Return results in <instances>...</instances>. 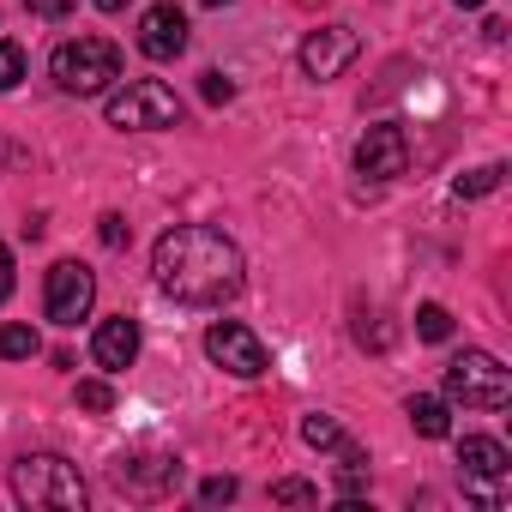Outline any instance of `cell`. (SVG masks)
<instances>
[{
  "mask_svg": "<svg viewBox=\"0 0 512 512\" xmlns=\"http://www.w3.org/2000/svg\"><path fill=\"white\" fill-rule=\"evenodd\" d=\"M205 7H229V0H205Z\"/></svg>",
  "mask_w": 512,
  "mask_h": 512,
  "instance_id": "29",
  "label": "cell"
},
{
  "mask_svg": "<svg viewBox=\"0 0 512 512\" xmlns=\"http://www.w3.org/2000/svg\"><path fill=\"white\" fill-rule=\"evenodd\" d=\"M25 79V49L19 43H0V91H13Z\"/></svg>",
  "mask_w": 512,
  "mask_h": 512,
  "instance_id": "20",
  "label": "cell"
},
{
  "mask_svg": "<svg viewBox=\"0 0 512 512\" xmlns=\"http://www.w3.org/2000/svg\"><path fill=\"white\" fill-rule=\"evenodd\" d=\"M404 416H410V428H416L422 440H446V434H452V416H446V398H428V392H416V398L404 404Z\"/></svg>",
  "mask_w": 512,
  "mask_h": 512,
  "instance_id": "14",
  "label": "cell"
},
{
  "mask_svg": "<svg viewBox=\"0 0 512 512\" xmlns=\"http://www.w3.org/2000/svg\"><path fill=\"white\" fill-rule=\"evenodd\" d=\"M356 55H362V37H356L350 25H326V31H314V37L302 43V73L326 85V79H338Z\"/></svg>",
  "mask_w": 512,
  "mask_h": 512,
  "instance_id": "11",
  "label": "cell"
},
{
  "mask_svg": "<svg viewBox=\"0 0 512 512\" xmlns=\"http://www.w3.org/2000/svg\"><path fill=\"white\" fill-rule=\"evenodd\" d=\"M205 356H211L223 374H235V380H260V374L272 368L266 344L253 338L241 320H217V326H205Z\"/></svg>",
  "mask_w": 512,
  "mask_h": 512,
  "instance_id": "7",
  "label": "cell"
},
{
  "mask_svg": "<svg viewBox=\"0 0 512 512\" xmlns=\"http://www.w3.org/2000/svg\"><path fill=\"white\" fill-rule=\"evenodd\" d=\"M151 272H157V290L187 302V308H223L247 284L241 247L211 223H175L169 235H157Z\"/></svg>",
  "mask_w": 512,
  "mask_h": 512,
  "instance_id": "1",
  "label": "cell"
},
{
  "mask_svg": "<svg viewBox=\"0 0 512 512\" xmlns=\"http://www.w3.org/2000/svg\"><path fill=\"white\" fill-rule=\"evenodd\" d=\"M404 163H410V145H404V127L398 121H374L356 139V175L362 181H398Z\"/></svg>",
  "mask_w": 512,
  "mask_h": 512,
  "instance_id": "9",
  "label": "cell"
},
{
  "mask_svg": "<svg viewBox=\"0 0 512 512\" xmlns=\"http://www.w3.org/2000/svg\"><path fill=\"white\" fill-rule=\"evenodd\" d=\"M85 410H109L115 404V392H109V380H79V392H73Z\"/></svg>",
  "mask_w": 512,
  "mask_h": 512,
  "instance_id": "22",
  "label": "cell"
},
{
  "mask_svg": "<svg viewBox=\"0 0 512 512\" xmlns=\"http://www.w3.org/2000/svg\"><path fill=\"white\" fill-rule=\"evenodd\" d=\"M500 181H506V163H482V169L458 175V181H452V193H458V199H482V193H494Z\"/></svg>",
  "mask_w": 512,
  "mask_h": 512,
  "instance_id": "16",
  "label": "cell"
},
{
  "mask_svg": "<svg viewBox=\"0 0 512 512\" xmlns=\"http://www.w3.org/2000/svg\"><path fill=\"white\" fill-rule=\"evenodd\" d=\"M31 13H37V19H67L73 0H31Z\"/></svg>",
  "mask_w": 512,
  "mask_h": 512,
  "instance_id": "25",
  "label": "cell"
},
{
  "mask_svg": "<svg viewBox=\"0 0 512 512\" xmlns=\"http://www.w3.org/2000/svg\"><path fill=\"white\" fill-rule=\"evenodd\" d=\"M91 362H97L103 374L133 368V362H139V320H127V314L103 320V326H97V338H91Z\"/></svg>",
  "mask_w": 512,
  "mask_h": 512,
  "instance_id": "13",
  "label": "cell"
},
{
  "mask_svg": "<svg viewBox=\"0 0 512 512\" xmlns=\"http://www.w3.org/2000/svg\"><path fill=\"white\" fill-rule=\"evenodd\" d=\"M13 500L43 512H85V476L61 452H25L13 464Z\"/></svg>",
  "mask_w": 512,
  "mask_h": 512,
  "instance_id": "2",
  "label": "cell"
},
{
  "mask_svg": "<svg viewBox=\"0 0 512 512\" xmlns=\"http://www.w3.org/2000/svg\"><path fill=\"white\" fill-rule=\"evenodd\" d=\"M199 500H205V506L235 500V476H205V482H199Z\"/></svg>",
  "mask_w": 512,
  "mask_h": 512,
  "instance_id": "23",
  "label": "cell"
},
{
  "mask_svg": "<svg viewBox=\"0 0 512 512\" xmlns=\"http://www.w3.org/2000/svg\"><path fill=\"white\" fill-rule=\"evenodd\" d=\"M31 356H43V338L31 326L7 320V326H0V362H31Z\"/></svg>",
  "mask_w": 512,
  "mask_h": 512,
  "instance_id": "15",
  "label": "cell"
},
{
  "mask_svg": "<svg viewBox=\"0 0 512 512\" xmlns=\"http://www.w3.org/2000/svg\"><path fill=\"white\" fill-rule=\"evenodd\" d=\"M416 338L446 344V338H452V314H446L440 302H422V308H416Z\"/></svg>",
  "mask_w": 512,
  "mask_h": 512,
  "instance_id": "17",
  "label": "cell"
},
{
  "mask_svg": "<svg viewBox=\"0 0 512 512\" xmlns=\"http://www.w3.org/2000/svg\"><path fill=\"white\" fill-rule=\"evenodd\" d=\"M91 302H97V278H91V266H79V260L49 266V284H43V314H49L55 326H79V320L91 314Z\"/></svg>",
  "mask_w": 512,
  "mask_h": 512,
  "instance_id": "8",
  "label": "cell"
},
{
  "mask_svg": "<svg viewBox=\"0 0 512 512\" xmlns=\"http://www.w3.org/2000/svg\"><path fill=\"white\" fill-rule=\"evenodd\" d=\"M13 296V253H7V241H0V302Z\"/></svg>",
  "mask_w": 512,
  "mask_h": 512,
  "instance_id": "26",
  "label": "cell"
},
{
  "mask_svg": "<svg viewBox=\"0 0 512 512\" xmlns=\"http://www.w3.org/2000/svg\"><path fill=\"white\" fill-rule=\"evenodd\" d=\"M97 235H103V247H115V253H121V247L133 241V229H127V217H115V211H109V217H97Z\"/></svg>",
  "mask_w": 512,
  "mask_h": 512,
  "instance_id": "21",
  "label": "cell"
},
{
  "mask_svg": "<svg viewBox=\"0 0 512 512\" xmlns=\"http://www.w3.org/2000/svg\"><path fill=\"white\" fill-rule=\"evenodd\" d=\"M115 488L133 494V500H157L169 488H181V458H151V452H133V458H115Z\"/></svg>",
  "mask_w": 512,
  "mask_h": 512,
  "instance_id": "10",
  "label": "cell"
},
{
  "mask_svg": "<svg viewBox=\"0 0 512 512\" xmlns=\"http://www.w3.org/2000/svg\"><path fill=\"white\" fill-rule=\"evenodd\" d=\"M109 127H121V133H163V127H181V97H175L163 79H133L127 91L109 97Z\"/></svg>",
  "mask_w": 512,
  "mask_h": 512,
  "instance_id": "5",
  "label": "cell"
},
{
  "mask_svg": "<svg viewBox=\"0 0 512 512\" xmlns=\"http://www.w3.org/2000/svg\"><path fill=\"white\" fill-rule=\"evenodd\" d=\"M302 440H308V446H320V452H338V446H344V428H338L332 416H320V410H314V416L302 422Z\"/></svg>",
  "mask_w": 512,
  "mask_h": 512,
  "instance_id": "18",
  "label": "cell"
},
{
  "mask_svg": "<svg viewBox=\"0 0 512 512\" xmlns=\"http://www.w3.org/2000/svg\"><path fill=\"white\" fill-rule=\"evenodd\" d=\"M452 7H482V0H452Z\"/></svg>",
  "mask_w": 512,
  "mask_h": 512,
  "instance_id": "28",
  "label": "cell"
},
{
  "mask_svg": "<svg viewBox=\"0 0 512 512\" xmlns=\"http://www.w3.org/2000/svg\"><path fill=\"white\" fill-rule=\"evenodd\" d=\"M199 91H205V103H229V97H235V85H229L223 73H205V85H199Z\"/></svg>",
  "mask_w": 512,
  "mask_h": 512,
  "instance_id": "24",
  "label": "cell"
},
{
  "mask_svg": "<svg viewBox=\"0 0 512 512\" xmlns=\"http://www.w3.org/2000/svg\"><path fill=\"white\" fill-rule=\"evenodd\" d=\"M446 398L464 410H506L512 404V374L488 350H464L446 362Z\"/></svg>",
  "mask_w": 512,
  "mask_h": 512,
  "instance_id": "4",
  "label": "cell"
},
{
  "mask_svg": "<svg viewBox=\"0 0 512 512\" xmlns=\"http://www.w3.org/2000/svg\"><path fill=\"white\" fill-rule=\"evenodd\" d=\"M458 476H464V494L476 506H506V488H512V458L500 440L488 434H464L458 440Z\"/></svg>",
  "mask_w": 512,
  "mask_h": 512,
  "instance_id": "6",
  "label": "cell"
},
{
  "mask_svg": "<svg viewBox=\"0 0 512 512\" xmlns=\"http://www.w3.org/2000/svg\"><path fill=\"white\" fill-rule=\"evenodd\" d=\"M187 49V13L181 7H145V19H139V55L145 61H175Z\"/></svg>",
  "mask_w": 512,
  "mask_h": 512,
  "instance_id": "12",
  "label": "cell"
},
{
  "mask_svg": "<svg viewBox=\"0 0 512 512\" xmlns=\"http://www.w3.org/2000/svg\"><path fill=\"white\" fill-rule=\"evenodd\" d=\"M49 79L67 91V97H103L115 79H121V49L109 37H67L55 55H49Z\"/></svg>",
  "mask_w": 512,
  "mask_h": 512,
  "instance_id": "3",
  "label": "cell"
},
{
  "mask_svg": "<svg viewBox=\"0 0 512 512\" xmlns=\"http://www.w3.org/2000/svg\"><path fill=\"white\" fill-rule=\"evenodd\" d=\"M91 7H97V13H121V7H127V0H91Z\"/></svg>",
  "mask_w": 512,
  "mask_h": 512,
  "instance_id": "27",
  "label": "cell"
},
{
  "mask_svg": "<svg viewBox=\"0 0 512 512\" xmlns=\"http://www.w3.org/2000/svg\"><path fill=\"white\" fill-rule=\"evenodd\" d=\"M272 500H284V506H314V500H320V488H314V482H302V476H284V482L272 488Z\"/></svg>",
  "mask_w": 512,
  "mask_h": 512,
  "instance_id": "19",
  "label": "cell"
}]
</instances>
